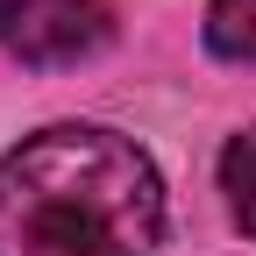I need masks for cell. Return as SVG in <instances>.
I'll return each instance as SVG.
<instances>
[{
    "instance_id": "obj_1",
    "label": "cell",
    "mask_w": 256,
    "mask_h": 256,
    "mask_svg": "<svg viewBox=\"0 0 256 256\" xmlns=\"http://www.w3.org/2000/svg\"><path fill=\"white\" fill-rule=\"evenodd\" d=\"M164 178L92 121H57L0 156V256H156Z\"/></svg>"
},
{
    "instance_id": "obj_2",
    "label": "cell",
    "mask_w": 256,
    "mask_h": 256,
    "mask_svg": "<svg viewBox=\"0 0 256 256\" xmlns=\"http://www.w3.org/2000/svg\"><path fill=\"white\" fill-rule=\"evenodd\" d=\"M114 36L107 0H0V50L50 72V64H78Z\"/></svg>"
},
{
    "instance_id": "obj_3",
    "label": "cell",
    "mask_w": 256,
    "mask_h": 256,
    "mask_svg": "<svg viewBox=\"0 0 256 256\" xmlns=\"http://www.w3.org/2000/svg\"><path fill=\"white\" fill-rule=\"evenodd\" d=\"M220 192H228L235 228L256 242V128H242V136L220 150Z\"/></svg>"
},
{
    "instance_id": "obj_4",
    "label": "cell",
    "mask_w": 256,
    "mask_h": 256,
    "mask_svg": "<svg viewBox=\"0 0 256 256\" xmlns=\"http://www.w3.org/2000/svg\"><path fill=\"white\" fill-rule=\"evenodd\" d=\"M206 43L235 64H256V0H214L206 8Z\"/></svg>"
}]
</instances>
